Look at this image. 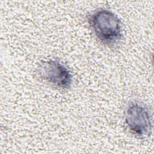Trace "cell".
I'll return each mask as SVG.
<instances>
[{
	"label": "cell",
	"instance_id": "cell-3",
	"mask_svg": "<svg viewBox=\"0 0 154 154\" xmlns=\"http://www.w3.org/2000/svg\"><path fill=\"white\" fill-rule=\"evenodd\" d=\"M125 123L131 132L139 137H144L151 131L150 114L147 108L131 103L125 112Z\"/></svg>",
	"mask_w": 154,
	"mask_h": 154
},
{
	"label": "cell",
	"instance_id": "cell-1",
	"mask_svg": "<svg viewBox=\"0 0 154 154\" xmlns=\"http://www.w3.org/2000/svg\"><path fill=\"white\" fill-rule=\"evenodd\" d=\"M88 21L92 31L103 44L112 46L122 40L120 20L111 11L106 9L96 10L89 15Z\"/></svg>",
	"mask_w": 154,
	"mask_h": 154
},
{
	"label": "cell",
	"instance_id": "cell-2",
	"mask_svg": "<svg viewBox=\"0 0 154 154\" xmlns=\"http://www.w3.org/2000/svg\"><path fill=\"white\" fill-rule=\"evenodd\" d=\"M39 76L54 87L60 89H67L72 84L70 71L57 60H47L41 63L38 67Z\"/></svg>",
	"mask_w": 154,
	"mask_h": 154
}]
</instances>
